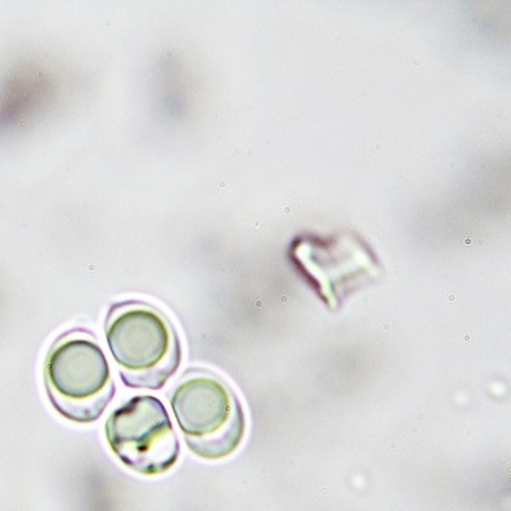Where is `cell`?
Returning <instances> with one entry per match:
<instances>
[{
  "label": "cell",
  "mask_w": 511,
  "mask_h": 511,
  "mask_svg": "<svg viewBox=\"0 0 511 511\" xmlns=\"http://www.w3.org/2000/svg\"><path fill=\"white\" fill-rule=\"evenodd\" d=\"M106 342L132 388H162L180 366V342L168 318L138 301L120 302L106 321Z\"/></svg>",
  "instance_id": "1"
},
{
  "label": "cell",
  "mask_w": 511,
  "mask_h": 511,
  "mask_svg": "<svg viewBox=\"0 0 511 511\" xmlns=\"http://www.w3.org/2000/svg\"><path fill=\"white\" fill-rule=\"evenodd\" d=\"M45 384L56 410L83 424L98 419L115 393L103 350L92 335L82 330L60 336L51 347Z\"/></svg>",
  "instance_id": "2"
},
{
  "label": "cell",
  "mask_w": 511,
  "mask_h": 511,
  "mask_svg": "<svg viewBox=\"0 0 511 511\" xmlns=\"http://www.w3.org/2000/svg\"><path fill=\"white\" fill-rule=\"evenodd\" d=\"M171 405L189 448L204 459H223L241 444L246 431L243 407L232 388L204 372L184 375Z\"/></svg>",
  "instance_id": "3"
},
{
  "label": "cell",
  "mask_w": 511,
  "mask_h": 511,
  "mask_svg": "<svg viewBox=\"0 0 511 511\" xmlns=\"http://www.w3.org/2000/svg\"><path fill=\"white\" fill-rule=\"evenodd\" d=\"M106 438L125 465L146 476L168 471L180 454L169 415L154 396H135L115 408L106 422Z\"/></svg>",
  "instance_id": "4"
}]
</instances>
